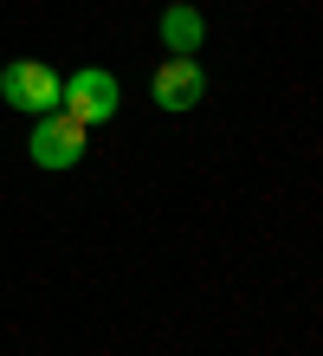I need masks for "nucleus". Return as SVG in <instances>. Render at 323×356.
Returning a JSON list of instances; mask_svg holds the SVG:
<instances>
[{"instance_id": "f257e3e1", "label": "nucleus", "mask_w": 323, "mask_h": 356, "mask_svg": "<svg viewBox=\"0 0 323 356\" xmlns=\"http://www.w3.org/2000/svg\"><path fill=\"white\" fill-rule=\"evenodd\" d=\"M117 104H123L117 78H110V72H97V65L72 72V78H65V91H58V111H65V117H78L84 130H91V123H110V117H117Z\"/></svg>"}, {"instance_id": "f03ea898", "label": "nucleus", "mask_w": 323, "mask_h": 356, "mask_svg": "<svg viewBox=\"0 0 323 356\" xmlns=\"http://www.w3.org/2000/svg\"><path fill=\"white\" fill-rule=\"evenodd\" d=\"M58 91H65V78L52 65H39V58H13V65L0 72V97H7L13 111L46 117V111H58Z\"/></svg>"}, {"instance_id": "7ed1b4c3", "label": "nucleus", "mask_w": 323, "mask_h": 356, "mask_svg": "<svg viewBox=\"0 0 323 356\" xmlns=\"http://www.w3.org/2000/svg\"><path fill=\"white\" fill-rule=\"evenodd\" d=\"M26 156L39 162V169H72V162L84 156V123H78V117H65V111H46V117L33 123Z\"/></svg>"}, {"instance_id": "20e7f679", "label": "nucleus", "mask_w": 323, "mask_h": 356, "mask_svg": "<svg viewBox=\"0 0 323 356\" xmlns=\"http://www.w3.org/2000/svg\"><path fill=\"white\" fill-rule=\"evenodd\" d=\"M149 91H156L162 111H194V104H201V91H207V78H201V65H194V58H175V52H168L162 65H156V78H149Z\"/></svg>"}, {"instance_id": "39448f33", "label": "nucleus", "mask_w": 323, "mask_h": 356, "mask_svg": "<svg viewBox=\"0 0 323 356\" xmlns=\"http://www.w3.org/2000/svg\"><path fill=\"white\" fill-rule=\"evenodd\" d=\"M201 39H207V19L194 13V7H168L162 13V46L175 52V58H194V52H201Z\"/></svg>"}]
</instances>
